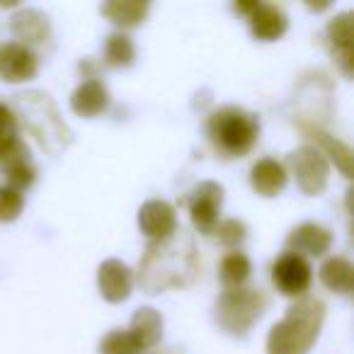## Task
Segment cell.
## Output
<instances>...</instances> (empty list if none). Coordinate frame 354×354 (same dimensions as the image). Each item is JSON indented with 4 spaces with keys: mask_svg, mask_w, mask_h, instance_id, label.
<instances>
[{
    "mask_svg": "<svg viewBox=\"0 0 354 354\" xmlns=\"http://www.w3.org/2000/svg\"><path fill=\"white\" fill-rule=\"evenodd\" d=\"M199 277V255L194 241L185 231H175L162 241H151L138 262V284L146 294L192 286Z\"/></svg>",
    "mask_w": 354,
    "mask_h": 354,
    "instance_id": "1",
    "label": "cell"
},
{
    "mask_svg": "<svg viewBox=\"0 0 354 354\" xmlns=\"http://www.w3.org/2000/svg\"><path fill=\"white\" fill-rule=\"evenodd\" d=\"M8 107L15 114L17 127H25L51 156H59L61 151H66L73 143V133L66 127L64 117L59 114V107L46 93L30 90V93L12 95Z\"/></svg>",
    "mask_w": 354,
    "mask_h": 354,
    "instance_id": "2",
    "label": "cell"
},
{
    "mask_svg": "<svg viewBox=\"0 0 354 354\" xmlns=\"http://www.w3.org/2000/svg\"><path fill=\"white\" fill-rule=\"evenodd\" d=\"M325 320V304L304 296L286 308V315L267 335V354H308Z\"/></svg>",
    "mask_w": 354,
    "mask_h": 354,
    "instance_id": "3",
    "label": "cell"
},
{
    "mask_svg": "<svg viewBox=\"0 0 354 354\" xmlns=\"http://www.w3.org/2000/svg\"><path fill=\"white\" fill-rule=\"evenodd\" d=\"M207 136L223 158H243L260 138V119L236 104H226L209 114Z\"/></svg>",
    "mask_w": 354,
    "mask_h": 354,
    "instance_id": "4",
    "label": "cell"
},
{
    "mask_svg": "<svg viewBox=\"0 0 354 354\" xmlns=\"http://www.w3.org/2000/svg\"><path fill=\"white\" fill-rule=\"evenodd\" d=\"M270 306V296L262 289L241 286V289H226L216 301V323L231 337H248L252 325L265 315Z\"/></svg>",
    "mask_w": 354,
    "mask_h": 354,
    "instance_id": "5",
    "label": "cell"
},
{
    "mask_svg": "<svg viewBox=\"0 0 354 354\" xmlns=\"http://www.w3.org/2000/svg\"><path fill=\"white\" fill-rule=\"evenodd\" d=\"M289 167L296 177V185L304 194L315 197V194H323V189L328 187V160L325 156L313 146H301L294 153H289Z\"/></svg>",
    "mask_w": 354,
    "mask_h": 354,
    "instance_id": "6",
    "label": "cell"
},
{
    "mask_svg": "<svg viewBox=\"0 0 354 354\" xmlns=\"http://www.w3.org/2000/svg\"><path fill=\"white\" fill-rule=\"evenodd\" d=\"M0 172L8 177V187L17 189V192H22L35 183L37 167L32 165L30 148L20 136L10 138L0 146Z\"/></svg>",
    "mask_w": 354,
    "mask_h": 354,
    "instance_id": "7",
    "label": "cell"
},
{
    "mask_svg": "<svg viewBox=\"0 0 354 354\" xmlns=\"http://www.w3.org/2000/svg\"><path fill=\"white\" fill-rule=\"evenodd\" d=\"M189 204V216L199 233L212 236L214 228L218 223V214L223 207V187L218 183H202L187 199Z\"/></svg>",
    "mask_w": 354,
    "mask_h": 354,
    "instance_id": "8",
    "label": "cell"
},
{
    "mask_svg": "<svg viewBox=\"0 0 354 354\" xmlns=\"http://www.w3.org/2000/svg\"><path fill=\"white\" fill-rule=\"evenodd\" d=\"M310 277H313V270L308 260L294 252H284L272 265V281L284 296H304L310 286Z\"/></svg>",
    "mask_w": 354,
    "mask_h": 354,
    "instance_id": "9",
    "label": "cell"
},
{
    "mask_svg": "<svg viewBox=\"0 0 354 354\" xmlns=\"http://www.w3.org/2000/svg\"><path fill=\"white\" fill-rule=\"evenodd\" d=\"M328 44L333 49L335 64L339 66L347 78H352L354 66V15L352 12H339L328 22Z\"/></svg>",
    "mask_w": 354,
    "mask_h": 354,
    "instance_id": "10",
    "label": "cell"
},
{
    "mask_svg": "<svg viewBox=\"0 0 354 354\" xmlns=\"http://www.w3.org/2000/svg\"><path fill=\"white\" fill-rule=\"evenodd\" d=\"M39 71L37 54L17 41H8L0 46V80L6 83H25Z\"/></svg>",
    "mask_w": 354,
    "mask_h": 354,
    "instance_id": "11",
    "label": "cell"
},
{
    "mask_svg": "<svg viewBox=\"0 0 354 354\" xmlns=\"http://www.w3.org/2000/svg\"><path fill=\"white\" fill-rule=\"evenodd\" d=\"M10 32L15 35L17 44L27 46H44L51 39V22L44 12L35 8H22L10 17Z\"/></svg>",
    "mask_w": 354,
    "mask_h": 354,
    "instance_id": "12",
    "label": "cell"
},
{
    "mask_svg": "<svg viewBox=\"0 0 354 354\" xmlns=\"http://www.w3.org/2000/svg\"><path fill=\"white\" fill-rule=\"evenodd\" d=\"M133 274L122 260H104L97 270V289L104 301L122 304L131 296Z\"/></svg>",
    "mask_w": 354,
    "mask_h": 354,
    "instance_id": "13",
    "label": "cell"
},
{
    "mask_svg": "<svg viewBox=\"0 0 354 354\" xmlns=\"http://www.w3.org/2000/svg\"><path fill=\"white\" fill-rule=\"evenodd\" d=\"M138 228L151 241H162L177 231L175 209L162 199H151L138 209Z\"/></svg>",
    "mask_w": 354,
    "mask_h": 354,
    "instance_id": "14",
    "label": "cell"
},
{
    "mask_svg": "<svg viewBox=\"0 0 354 354\" xmlns=\"http://www.w3.org/2000/svg\"><path fill=\"white\" fill-rule=\"evenodd\" d=\"M333 245V233L328 228L318 226V223H301L286 238V248L294 255H310V257H323Z\"/></svg>",
    "mask_w": 354,
    "mask_h": 354,
    "instance_id": "15",
    "label": "cell"
},
{
    "mask_svg": "<svg viewBox=\"0 0 354 354\" xmlns=\"http://www.w3.org/2000/svg\"><path fill=\"white\" fill-rule=\"evenodd\" d=\"M248 20H250V32L260 41L279 39L289 27L286 12L274 3H257V8L248 15Z\"/></svg>",
    "mask_w": 354,
    "mask_h": 354,
    "instance_id": "16",
    "label": "cell"
},
{
    "mask_svg": "<svg viewBox=\"0 0 354 354\" xmlns=\"http://www.w3.org/2000/svg\"><path fill=\"white\" fill-rule=\"evenodd\" d=\"M109 104V93L104 88L102 80L88 78L75 88V93L71 95V109L80 117H97L107 109Z\"/></svg>",
    "mask_w": 354,
    "mask_h": 354,
    "instance_id": "17",
    "label": "cell"
},
{
    "mask_svg": "<svg viewBox=\"0 0 354 354\" xmlns=\"http://www.w3.org/2000/svg\"><path fill=\"white\" fill-rule=\"evenodd\" d=\"M286 180H289L286 167L279 160H274V158H262L250 170L252 189L257 194H262V197H277L286 187Z\"/></svg>",
    "mask_w": 354,
    "mask_h": 354,
    "instance_id": "18",
    "label": "cell"
},
{
    "mask_svg": "<svg viewBox=\"0 0 354 354\" xmlns=\"http://www.w3.org/2000/svg\"><path fill=\"white\" fill-rule=\"evenodd\" d=\"M301 131H304L306 138H310V141H315L313 148H318L323 156H330L335 160V165L342 170L344 177L352 175V151H349V146H344L342 141H337L335 136H330V133L320 131L318 127H301Z\"/></svg>",
    "mask_w": 354,
    "mask_h": 354,
    "instance_id": "19",
    "label": "cell"
},
{
    "mask_svg": "<svg viewBox=\"0 0 354 354\" xmlns=\"http://www.w3.org/2000/svg\"><path fill=\"white\" fill-rule=\"evenodd\" d=\"M129 333H131L133 339L141 344L143 352H146V349H151V347H156V344L160 342V337H162V318H160V313H158L156 308H151V306H143V308H138L136 313H133V318H131V328H129Z\"/></svg>",
    "mask_w": 354,
    "mask_h": 354,
    "instance_id": "20",
    "label": "cell"
},
{
    "mask_svg": "<svg viewBox=\"0 0 354 354\" xmlns=\"http://www.w3.org/2000/svg\"><path fill=\"white\" fill-rule=\"evenodd\" d=\"M100 10H102V15L109 17L117 27L129 30V27H136L146 20L151 6H148V3H138V0H109Z\"/></svg>",
    "mask_w": 354,
    "mask_h": 354,
    "instance_id": "21",
    "label": "cell"
},
{
    "mask_svg": "<svg viewBox=\"0 0 354 354\" xmlns=\"http://www.w3.org/2000/svg\"><path fill=\"white\" fill-rule=\"evenodd\" d=\"M320 281L328 286L330 291L337 294H349L354 284V270L352 262L347 257H330L320 267Z\"/></svg>",
    "mask_w": 354,
    "mask_h": 354,
    "instance_id": "22",
    "label": "cell"
},
{
    "mask_svg": "<svg viewBox=\"0 0 354 354\" xmlns=\"http://www.w3.org/2000/svg\"><path fill=\"white\" fill-rule=\"evenodd\" d=\"M250 272L252 265L245 252H228L221 260V267H218V279L226 289H241L250 279Z\"/></svg>",
    "mask_w": 354,
    "mask_h": 354,
    "instance_id": "23",
    "label": "cell"
},
{
    "mask_svg": "<svg viewBox=\"0 0 354 354\" xmlns=\"http://www.w3.org/2000/svg\"><path fill=\"white\" fill-rule=\"evenodd\" d=\"M136 59V46H133L131 37L122 35V32H114L104 41V64L112 66V68H127Z\"/></svg>",
    "mask_w": 354,
    "mask_h": 354,
    "instance_id": "24",
    "label": "cell"
},
{
    "mask_svg": "<svg viewBox=\"0 0 354 354\" xmlns=\"http://www.w3.org/2000/svg\"><path fill=\"white\" fill-rule=\"evenodd\" d=\"M100 354H143V349L129 330H112L100 342Z\"/></svg>",
    "mask_w": 354,
    "mask_h": 354,
    "instance_id": "25",
    "label": "cell"
},
{
    "mask_svg": "<svg viewBox=\"0 0 354 354\" xmlns=\"http://www.w3.org/2000/svg\"><path fill=\"white\" fill-rule=\"evenodd\" d=\"M22 207H25L22 192L8 187V185H0V223L15 221L22 214Z\"/></svg>",
    "mask_w": 354,
    "mask_h": 354,
    "instance_id": "26",
    "label": "cell"
},
{
    "mask_svg": "<svg viewBox=\"0 0 354 354\" xmlns=\"http://www.w3.org/2000/svg\"><path fill=\"white\" fill-rule=\"evenodd\" d=\"M214 236L218 238V243L226 248H238L248 236V226L238 218H226V221H218L214 228Z\"/></svg>",
    "mask_w": 354,
    "mask_h": 354,
    "instance_id": "27",
    "label": "cell"
},
{
    "mask_svg": "<svg viewBox=\"0 0 354 354\" xmlns=\"http://www.w3.org/2000/svg\"><path fill=\"white\" fill-rule=\"evenodd\" d=\"M17 119L15 114L10 112V107H8L6 102H0V146L6 141H10V138L17 136Z\"/></svg>",
    "mask_w": 354,
    "mask_h": 354,
    "instance_id": "28",
    "label": "cell"
},
{
    "mask_svg": "<svg viewBox=\"0 0 354 354\" xmlns=\"http://www.w3.org/2000/svg\"><path fill=\"white\" fill-rule=\"evenodd\" d=\"M233 8H236L238 12H245V15H250V12L257 8V0H255V3H236Z\"/></svg>",
    "mask_w": 354,
    "mask_h": 354,
    "instance_id": "29",
    "label": "cell"
},
{
    "mask_svg": "<svg viewBox=\"0 0 354 354\" xmlns=\"http://www.w3.org/2000/svg\"><path fill=\"white\" fill-rule=\"evenodd\" d=\"M153 354H183V352H177L175 347H170V349H158V352H153Z\"/></svg>",
    "mask_w": 354,
    "mask_h": 354,
    "instance_id": "30",
    "label": "cell"
}]
</instances>
